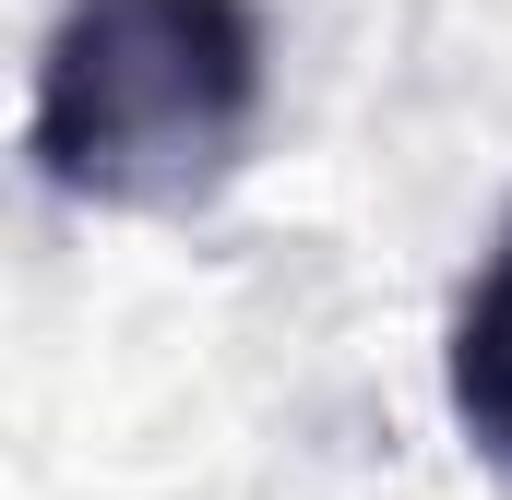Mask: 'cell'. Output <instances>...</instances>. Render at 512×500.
<instances>
[{
  "mask_svg": "<svg viewBox=\"0 0 512 500\" xmlns=\"http://www.w3.org/2000/svg\"><path fill=\"white\" fill-rule=\"evenodd\" d=\"M274 48L251 0H60L24 155L84 215H203L251 167Z\"/></svg>",
  "mask_w": 512,
  "mask_h": 500,
  "instance_id": "cell-1",
  "label": "cell"
},
{
  "mask_svg": "<svg viewBox=\"0 0 512 500\" xmlns=\"http://www.w3.org/2000/svg\"><path fill=\"white\" fill-rule=\"evenodd\" d=\"M441 393H453V429L512 477V215H501V239H489V262H477V286L453 298Z\"/></svg>",
  "mask_w": 512,
  "mask_h": 500,
  "instance_id": "cell-2",
  "label": "cell"
}]
</instances>
